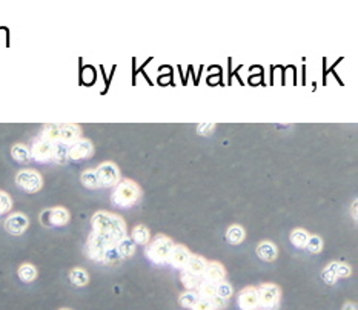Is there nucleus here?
Returning <instances> with one entry per match:
<instances>
[{
	"label": "nucleus",
	"mask_w": 358,
	"mask_h": 310,
	"mask_svg": "<svg viewBox=\"0 0 358 310\" xmlns=\"http://www.w3.org/2000/svg\"><path fill=\"white\" fill-rule=\"evenodd\" d=\"M174 243L171 241V238L165 237V235H157L151 244H149L148 251H146V255L148 258L151 260L153 263L156 264H163L168 261V257H169V252L172 249Z\"/></svg>",
	"instance_id": "obj_3"
},
{
	"label": "nucleus",
	"mask_w": 358,
	"mask_h": 310,
	"mask_svg": "<svg viewBox=\"0 0 358 310\" xmlns=\"http://www.w3.org/2000/svg\"><path fill=\"white\" fill-rule=\"evenodd\" d=\"M216 293H217L219 298H222V299H228V298H231V295H232V287H231L229 283H226V281H220V283L216 284Z\"/></svg>",
	"instance_id": "obj_29"
},
{
	"label": "nucleus",
	"mask_w": 358,
	"mask_h": 310,
	"mask_svg": "<svg viewBox=\"0 0 358 310\" xmlns=\"http://www.w3.org/2000/svg\"><path fill=\"white\" fill-rule=\"evenodd\" d=\"M331 267L334 269V273L337 275V278H346L350 275V267L343 263H331Z\"/></svg>",
	"instance_id": "obj_31"
},
{
	"label": "nucleus",
	"mask_w": 358,
	"mask_h": 310,
	"mask_svg": "<svg viewBox=\"0 0 358 310\" xmlns=\"http://www.w3.org/2000/svg\"><path fill=\"white\" fill-rule=\"evenodd\" d=\"M93 232L103 237L112 246L126 237L125 221L118 215L109 212H97L93 216Z\"/></svg>",
	"instance_id": "obj_1"
},
{
	"label": "nucleus",
	"mask_w": 358,
	"mask_h": 310,
	"mask_svg": "<svg viewBox=\"0 0 358 310\" xmlns=\"http://www.w3.org/2000/svg\"><path fill=\"white\" fill-rule=\"evenodd\" d=\"M305 249H308V252H311V254H318V252L323 249V241H321V238H320V237H315V235H314V237H309Z\"/></svg>",
	"instance_id": "obj_30"
},
{
	"label": "nucleus",
	"mask_w": 358,
	"mask_h": 310,
	"mask_svg": "<svg viewBox=\"0 0 358 310\" xmlns=\"http://www.w3.org/2000/svg\"><path fill=\"white\" fill-rule=\"evenodd\" d=\"M40 221L45 226H65L69 221V213L65 207L46 209L40 215Z\"/></svg>",
	"instance_id": "obj_6"
},
{
	"label": "nucleus",
	"mask_w": 358,
	"mask_h": 310,
	"mask_svg": "<svg viewBox=\"0 0 358 310\" xmlns=\"http://www.w3.org/2000/svg\"><path fill=\"white\" fill-rule=\"evenodd\" d=\"M122 260V257L118 255V252H117V249L115 247H112V249H108L106 251V254H105V260H103V263H108V264H114V263H118Z\"/></svg>",
	"instance_id": "obj_33"
},
{
	"label": "nucleus",
	"mask_w": 358,
	"mask_h": 310,
	"mask_svg": "<svg viewBox=\"0 0 358 310\" xmlns=\"http://www.w3.org/2000/svg\"><path fill=\"white\" fill-rule=\"evenodd\" d=\"M216 129V125L214 123H201V125L197 126V131L203 135H207V134H211V131Z\"/></svg>",
	"instance_id": "obj_36"
},
{
	"label": "nucleus",
	"mask_w": 358,
	"mask_h": 310,
	"mask_svg": "<svg viewBox=\"0 0 358 310\" xmlns=\"http://www.w3.org/2000/svg\"><path fill=\"white\" fill-rule=\"evenodd\" d=\"M82 184L85 186V188H88V189H97V188H100L99 186V180H97V174H96V171H93V169H89V171H85L83 174H82Z\"/></svg>",
	"instance_id": "obj_24"
},
{
	"label": "nucleus",
	"mask_w": 358,
	"mask_h": 310,
	"mask_svg": "<svg viewBox=\"0 0 358 310\" xmlns=\"http://www.w3.org/2000/svg\"><path fill=\"white\" fill-rule=\"evenodd\" d=\"M131 240L134 241V244H148L149 240H151V234H149L148 227L143 224H138L132 229V235Z\"/></svg>",
	"instance_id": "obj_20"
},
{
	"label": "nucleus",
	"mask_w": 358,
	"mask_h": 310,
	"mask_svg": "<svg viewBox=\"0 0 358 310\" xmlns=\"http://www.w3.org/2000/svg\"><path fill=\"white\" fill-rule=\"evenodd\" d=\"M69 281L77 286V287H82V286H86L88 281H89V276L88 273L83 270V269H73L69 272Z\"/></svg>",
	"instance_id": "obj_23"
},
{
	"label": "nucleus",
	"mask_w": 358,
	"mask_h": 310,
	"mask_svg": "<svg viewBox=\"0 0 358 310\" xmlns=\"http://www.w3.org/2000/svg\"><path fill=\"white\" fill-rule=\"evenodd\" d=\"M257 255L263 261H274L277 258V247L269 241L260 243L258 247H257Z\"/></svg>",
	"instance_id": "obj_17"
},
{
	"label": "nucleus",
	"mask_w": 358,
	"mask_h": 310,
	"mask_svg": "<svg viewBox=\"0 0 358 310\" xmlns=\"http://www.w3.org/2000/svg\"><path fill=\"white\" fill-rule=\"evenodd\" d=\"M16 181H17V186L20 189H23L25 192H29V194H34L37 191L42 189V177L36 172V171H22L17 174L16 177Z\"/></svg>",
	"instance_id": "obj_5"
},
{
	"label": "nucleus",
	"mask_w": 358,
	"mask_h": 310,
	"mask_svg": "<svg viewBox=\"0 0 358 310\" xmlns=\"http://www.w3.org/2000/svg\"><path fill=\"white\" fill-rule=\"evenodd\" d=\"M11 209V198L7 192H0V215Z\"/></svg>",
	"instance_id": "obj_34"
},
{
	"label": "nucleus",
	"mask_w": 358,
	"mask_h": 310,
	"mask_svg": "<svg viewBox=\"0 0 358 310\" xmlns=\"http://www.w3.org/2000/svg\"><path fill=\"white\" fill-rule=\"evenodd\" d=\"M11 155L13 159L19 163H26L29 160V150L23 146V144H16L11 149Z\"/></svg>",
	"instance_id": "obj_27"
},
{
	"label": "nucleus",
	"mask_w": 358,
	"mask_h": 310,
	"mask_svg": "<svg viewBox=\"0 0 358 310\" xmlns=\"http://www.w3.org/2000/svg\"><path fill=\"white\" fill-rule=\"evenodd\" d=\"M204 267H206V261H204L201 257H198V255H191L189 261H188V264H186V267H185V272H188V273L192 275V276L200 278V276L203 275V272H204Z\"/></svg>",
	"instance_id": "obj_16"
},
{
	"label": "nucleus",
	"mask_w": 358,
	"mask_h": 310,
	"mask_svg": "<svg viewBox=\"0 0 358 310\" xmlns=\"http://www.w3.org/2000/svg\"><path fill=\"white\" fill-rule=\"evenodd\" d=\"M192 310H217V308L214 307V304H212L211 301L200 298V299L197 301V304L192 307Z\"/></svg>",
	"instance_id": "obj_35"
},
{
	"label": "nucleus",
	"mask_w": 358,
	"mask_h": 310,
	"mask_svg": "<svg viewBox=\"0 0 358 310\" xmlns=\"http://www.w3.org/2000/svg\"><path fill=\"white\" fill-rule=\"evenodd\" d=\"M112 246L109 241H106L103 237L97 235V234H91L88 238V254H89V258H93L96 261H103L105 260V254L108 249H112Z\"/></svg>",
	"instance_id": "obj_4"
},
{
	"label": "nucleus",
	"mask_w": 358,
	"mask_h": 310,
	"mask_svg": "<svg viewBox=\"0 0 358 310\" xmlns=\"http://www.w3.org/2000/svg\"><path fill=\"white\" fill-rule=\"evenodd\" d=\"M258 305V295L255 287H246L238 295V307L242 310H255Z\"/></svg>",
	"instance_id": "obj_13"
},
{
	"label": "nucleus",
	"mask_w": 358,
	"mask_h": 310,
	"mask_svg": "<svg viewBox=\"0 0 358 310\" xmlns=\"http://www.w3.org/2000/svg\"><path fill=\"white\" fill-rule=\"evenodd\" d=\"M308 240H309V235L303 229H295L291 234V243L297 247V249H305Z\"/></svg>",
	"instance_id": "obj_22"
},
{
	"label": "nucleus",
	"mask_w": 358,
	"mask_h": 310,
	"mask_svg": "<svg viewBox=\"0 0 358 310\" xmlns=\"http://www.w3.org/2000/svg\"><path fill=\"white\" fill-rule=\"evenodd\" d=\"M321 278H323V280H324L327 284H335V283H337V280H338L337 275L334 273V269L331 267V264H329V266H327V267L323 270V273H321Z\"/></svg>",
	"instance_id": "obj_32"
},
{
	"label": "nucleus",
	"mask_w": 358,
	"mask_h": 310,
	"mask_svg": "<svg viewBox=\"0 0 358 310\" xmlns=\"http://www.w3.org/2000/svg\"><path fill=\"white\" fill-rule=\"evenodd\" d=\"M341 310H356V307H355V304H352V302H347V304H344L343 305V308Z\"/></svg>",
	"instance_id": "obj_37"
},
{
	"label": "nucleus",
	"mask_w": 358,
	"mask_h": 310,
	"mask_svg": "<svg viewBox=\"0 0 358 310\" xmlns=\"http://www.w3.org/2000/svg\"><path fill=\"white\" fill-rule=\"evenodd\" d=\"M189 258H191V254H189V251L186 249L185 246H182V244L175 246L174 244L171 252H169V257H168V263L171 266L177 267V269H185L188 261H189Z\"/></svg>",
	"instance_id": "obj_11"
},
{
	"label": "nucleus",
	"mask_w": 358,
	"mask_h": 310,
	"mask_svg": "<svg viewBox=\"0 0 358 310\" xmlns=\"http://www.w3.org/2000/svg\"><path fill=\"white\" fill-rule=\"evenodd\" d=\"M93 143L88 140H77L69 144L68 149V160H83L88 159L89 155H93Z\"/></svg>",
	"instance_id": "obj_10"
},
{
	"label": "nucleus",
	"mask_w": 358,
	"mask_h": 310,
	"mask_svg": "<svg viewBox=\"0 0 358 310\" xmlns=\"http://www.w3.org/2000/svg\"><path fill=\"white\" fill-rule=\"evenodd\" d=\"M80 137V128L77 125H58V135L57 141H63L66 144H71L77 141Z\"/></svg>",
	"instance_id": "obj_15"
},
{
	"label": "nucleus",
	"mask_w": 358,
	"mask_h": 310,
	"mask_svg": "<svg viewBox=\"0 0 358 310\" xmlns=\"http://www.w3.org/2000/svg\"><path fill=\"white\" fill-rule=\"evenodd\" d=\"M226 237H228V240L232 243V244H240L243 240H245V230H243V227L242 226H231L229 229H228V234H226Z\"/></svg>",
	"instance_id": "obj_25"
},
{
	"label": "nucleus",
	"mask_w": 358,
	"mask_h": 310,
	"mask_svg": "<svg viewBox=\"0 0 358 310\" xmlns=\"http://www.w3.org/2000/svg\"><path fill=\"white\" fill-rule=\"evenodd\" d=\"M115 249H117L118 255H120L122 258H129L135 254V244L131 238L125 237L123 240H120L117 243Z\"/></svg>",
	"instance_id": "obj_19"
},
{
	"label": "nucleus",
	"mask_w": 358,
	"mask_h": 310,
	"mask_svg": "<svg viewBox=\"0 0 358 310\" xmlns=\"http://www.w3.org/2000/svg\"><path fill=\"white\" fill-rule=\"evenodd\" d=\"M182 283H183V286L188 289V290H194V289H197L198 287V284H200V278H197V276H192V275H189L188 272H185L183 270V273H182Z\"/></svg>",
	"instance_id": "obj_28"
},
{
	"label": "nucleus",
	"mask_w": 358,
	"mask_h": 310,
	"mask_svg": "<svg viewBox=\"0 0 358 310\" xmlns=\"http://www.w3.org/2000/svg\"><path fill=\"white\" fill-rule=\"evenodd\" d=\"M68 149L69 144L63 141H55L52 143V160L58 165H63L68 162Z\"/></svg>",
	"instance_id": "obj_18"
},
{
	"label": "nucleus",
	"mask_w": 358,
	"mask_h": 310,
	"mask_svg": "<svg viewBox=\"0 0 358 310\" xmlns=\"http://www.w3.org/2000/svg\"><path fill=\"white\" fill-rule=\"evenodd\" d=\"M19 278L22 281L25 283H31L36 280V276H37V269L33 266V264H22L19 267Z\"/></svg>",
	"instance_id": "obj_21"
},
{
	"label": "nucleus",
	"mask_w": 358,
	"mask_h": 310,
	"mask_svg": "<svg viewBox=\"0 0 358 310\" xmlns=\"http://www.w3.org/2000/svg\"><path fill=\"white\" fill-rule=\"evenodd\" d=\"M225 276H226L225 267H223L220 263H217V261L206 263L204 272H203V275H201L203 281L212 283V284H217V283H220V281H225Z\"/></svg>",
	"instance_id": "obj_12"
},
{
	"label": "nucleus",
	"mask_w": 358,
	"mask_h": 310,
	"mask_svg": "<svg viewBox=\"0 0 358 310\" xmlns=\"http://www.w3.org/2000/svg\"><path fill=\"white\" fill-rule=\"evenodd\" d=\"M29 155L39 163H46V162L52 160V143L40 137L39 140L34 141Z\"/></svg>",
	"instance_id": "obj_9"
},
{
	"label": "nucleus",
	"mask_w": 358,
	"mask_h": 310,
	"mask_svg": "<svg viewBox=\"0 0 358 310\" xmlns=\"http://www.w3.org/2000/svg\"><path fill=\"white\" fill-rule=\"evenodd\" d=\"M198 299H200V296H198L195 292L188 290V292H185V293L180 295V298H178V302H180V305L185 307V308H192V307L197 304Z\"/></svg>",
	"instance_id": "obj_26"
},
{
	"label": "nucleus",
	"mask_w": 358,
	"mask_h": 310,
	"mask_svg": "<svg viewBox=\"0 0 358 310\" xmlns=\"http://www.w3.org/2000/svg\"><path fill=\"white\" fill-rule=\"evenodd\" d=\"M112 203L118 207H129L140 200V188L131 180H125L115 186Z\"/></svg>",
	"instance_id": "obj_2"
},
{
	"label": "nucleus",
	"mask_w": 358,
	"mask_h": 310,
	"mask_svg": "<svg viewBox=\"0 0 358 310\" xmlns=\"http://www.w3.org/2000/svg\"><path fill=\"white\" fill-rule=\"evenodd\" d=\"M28 227V218L23 213H14L5 223V229L11 235H22Z\"/></svg>",
	"instance_id": "obj_14"
},
{
	"label": "nucleus",
	"mask_w": 358,
	"mask_h": 310,
	"mask_svg": "<svg viewBox=\"0 0 358 310\" xmlns=\"http://www.w3.org/2000/svg\"><path fill=\"white\" fill-rule=\"evenodd\" d=\"M60 310H69V308H60Z\"/></svg>",
	"instance_id": "obj_39"
},
{
	"label": "nucleus",
	"mask_w": 358,
	"mask_h": 310,
	"mask_svg": "<svg viewBox=\"0 0 358 310\" xmlns=\"http://www.w3.org/2000/svg\"><path fill=\"white\" fill-rule=\"evenodd\" d=\"M97 180H99V186H103V188H111V186L118 184V169L114 163H102L97 169Z\"/></svg>",
	"instance_id": "obj_8"
},
{
	"label": "nucleus",
	"mask_w": 358,
	"mask_h": 310,
	"mask_svg": "<svg viewBox=\"0 0 358 310\" xmlns=\"http://www.w3.org/2000/svg\"><path fill=\"white\" fill-rule=\"evenodd\" d=\"M356 201H353V204H352V212H353V218H356Z\"/></svg>",
	"instance_id": "obj_38"
},
{
	"label": "nucleus",
	"mask_w": 358,
	"mask_h": 310,
	"mask_svg": "<svg viewBox=\"0 0 358 310\" xmlns=\"http://www.w3.org/2000/svg\"><path fill=\"white\" fill-rule=\"evenodd\" d=\"M258 295V305L272 308L280 301V289L275 284H263L257 289Z\"/></svg>",
	"instance_id": "obj_7"
}]
</instances>
